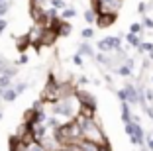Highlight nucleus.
I'll use <instances>...</instances> for the list:
<instances>
[{
  "label": "nucleus",
  "instance_id": "nucleus-1",
  "mask_svg": "<svg viewBox=\"0 0 153 151\" xmlns=\"http://www.w3.org/2000/svg\"><path fill=\"white\" fill-rule=\"evenodd\" d=\"M53 112L57 116H67V118H75L79 112V100L76 96H65L59 102L53 104Z\"/></svg>",
  "mask_w": 153,
  "mask_h": 151
},
{
  "label": "nucleus",
  "instance_id": "nucleus-2",
  "mask_svg": "<svg viewBox=\"0 0 153 151\" xmlns=\"http://www.w3.org/2000/svg\"><path fill=\"white\" fill-rule=\"evenodd\" d=\"M120 45H122L120 37H104V39L98 41V49L102 53H114L120 49Z\"/></svg>",
  "mask_w": 153,
  "mask_h": 151
},
{
  "label": "nucleus",
  "instance_id": "nucleus-3",
  "mask_svg": "<svg viewBox=\"0 0 153 151\" xmlns=\"http://www.w3.org/2000/svg\"><path fill=\"white\" fill-rule=\"evenodd\" d=\"M57 37H59V33H57L55 30H51V28H45L43 33H41V39H39V47H41V45H53Z\"/></svg>",
  "mask_w": 153,
  "mask_h": 151
},
{
  "label": "nucleus",
  "instance_id": "nucleus-4",
  "mask_svg": "<svg viewBox=\"0 0 153 151\" xmlns=\"http://www.w3.org/2000/svg\"><path fill=\"white\" fill-rule=\"evenodd\" d=\"M116 16H118V14H110V12L98 14V16H96V26H98V28H108V26H112V24L116 22Z\"/></svg>",
  "mask_w": 153,
  "mask_h": 151
},
{
  "label": "nucleus",
  "instance_id": "nucleus-5",
  "mask_svg": "<svg viewBox=\"0 0 153 151\" xmlns=\"http://www.w3.org/2000/svg\"><path fill=\"white\" fill-rule=\"evenodd\" d=\"M130 139H131V143H135V145H143V129H141V126L135 120H134V132H131Z\"/></svg>",
  "mask_w": 153,
  "mask_h": 151
},
{
  "label": "nucleus",
  "instance_id": "nucleus-6",
  "mask_svg": "<svg viewBox=\"0 0 153 151\" xmlns=\"http://www.w3.org/2000/svg\"><path fill=\"white\" fill-rule=\"evenodd\" d=\"M131 67H134V61H131V59H128L126 65H120L116 69V73H118V75H122V77H128V75H131Z\"/></svg>",
  "mask_w": 153,
  "mask_h": 151
},
{
  "label": "nucleus",
  "instance_id": "nucleus-7",
  "mask_svg": "<svg viewBox=\"0 0 153 151\" xmlns=\"http://www.w3.org/2000/svg\"><path fill=\"white\" fill-rule=\"evenodd\" d=\"M16 98H18V90L14 89V86H10V89H6L2 92V100H6V102H14Z\"/></svg>",
  "mask_w": 153,
  "mask_h": 151
},
{
  "label": "nucleus",
  "instance_id": "nucleus-8",
  "mask_svg": "<svg viewBox=\"0 0 153 151\" xmlns=\"http://www.w3.org/2000/svg\"><path fill=\"white\" fill-rule=\"evenodd\" d=\"M12 86V77L8 75V73H2L0 75V90H6Z\"/></svg>",
  "mask_w": 153,
  "mask_h": 151
},
{
  "label": "nucleus",
  "instance_id": "nucleus-9",
  "mask_svg": "<svg viewBox=\"0 0 153 151\" xmlns=\"http://www.w3.org/2000/svg\"><path fill=\"white\" fill-rule=\"evenodd\" d=\"M122 120H124V124L131 122V112H130V104L128 102H122Z\"/></svg>",
  "mask_w": 153,
  "mask_h": 151
},
{
  "label": "nucleus",
  "instance_id": "nucleus-10",
  "mask_svg": "<svg viewBox=\"0 0 153 151\" xmlns=\"http://www.w3.org/2000/svg\"><path fill=\"white\" fill-rule=\"evenodd\" d=\"M126 39H128V43H130L131 47H137V45L141 43L140 36H137V33H131V31H130V33H128V36H126Z\"/></svg>",
  "mask_w": 153,
  "mask_h": 151
},
{
  "label": "nucleus",
  "instance_id": "nucleus-11",
  "mask_svg": "<svg viewBox=\"0 0 153 151\" xmlns=\"http://www.w3.org/2000/svg\"><path fill=\"white\" fill-rule=\"evenodd\" d=\"M57 33H59V36H69V33H71V26L63 20L61 26H59V30H57Z\"/></svg>",
  "mask_w": 153,
  "mask_h": 151
},
{
  "label": "nucleus",
  "instance_id": "nucleus-12",
  "mask_svg": "<svg viewBox=\"0 0 153 151\" xmlns=\"http://www.w3.org/2000/svg\"><path fill=\"white\" fill-rule=\"evenodd\" d=\"M85 22H86V24H94V22H96V12H94L92 8L85 12Z\"/></svg>",
  "mask_w": 153,
  "mask_h": 151
},
{
  "label": "nucleus",
  "instance_id": "nucleus-13",
  "mask_svg": "<svg viewBox=\"0 0 153 151\" xmlns=\"http://www.w3.org/2000/svg\"><path fill=\"white\" fill-rule=\"evenodd\" d=\"M79 49H81V51H79V53H81V55H90V57L94 55V51H92V47H90L88 43H82V45H81V47H79Z\"/></svg>",
  "mask_w": 153,
  "mask_h": 151
},
{
  "label": "nucleus",
  "instance_id": "nucleus-14",
  "mask_svg": "<svg viewBox=\"0 0 153 151\" xmlns=\"http://www.w3.org/2000/svg\"><path fill=\"white\" fill-rule=\"evenodd\" d=\"M135 49H137L140 53H149V51H151V49H153V43H143V41H141V43L137 45V47H135Z\"/></svg>",
  "mask_w": 153,
  "mask_h": 151
},
{
  "label": "nucleus",
  "instance_id": "nucleus-15",
  "mask_svg": "<svg viewBox=\"0 0 153 151\" xmlns=\"http://www.w3.org/2000/svg\"><path fill=\"white\" fill-rule=\"evenodd\" d=\"M73 16H76L75 8H65L63 12H61V18H63V20H69V18H73Z\"/></svg>",
  "mask_w": 153,
  "mask_h": 151
},
{
  "label": "nucleus",
  "instance_id": "nucleus-16",
  "mask_svg": "<svg viewBox=\"0 0 153 151\" xmlns=\"http://www.w3.org/2000/svg\"><path fill=\"white\" fill-rule=\"evenodd\" d=\"M51 6H53L55 10H61V12H63L65 6H67V2H65V0H51Z\"/></svg>",
  "mask_w": 153,
  "mask_h": 151
},
{
  "label": "nucleus",
  "instance_id": "nucleus-17",
  "mask_svg": "<svg viewBox=\"0 0 153 151\" xmlns=\"http://www.w3.org/2000/svg\"><path fill=\"white\" fill-rule=\"evenodd\" d=\"M130 31H131V33H141V31H143V24L134 22V24L130 26Z\"/></svg>",
  "mask_w": 153,
  "mask_h": 151
},
{
  "label": "nucleus",
  "instance_id": "nucleus-18",
  "mask_svg": "<svg viewBox=\"0 0 153 151\" xmlns=\"http://www.w3.org/2000/svg\"><path fill=\"white\" fill-rule=\"evenodd\" d=\"M81 36L85 37V39H92V37H94V30H92V28H86V30L81 31Z\"/></svg>",
  "mask_w": 153,
  "mask_h": 151
},
{
  "label": "nucleus",
  "instance_id": "nucleus-19",
  "mask_svg": "<svg viewBox=\"0 0 153 151\" xmlns=\"http://www.w3.org/2000/svg\"><path fill=\"white\" fill-rule=\"evenodd\" d=\"M94 57H96V61H98V63L108 65V55H106V53H98V55H94Z\"/></svg>",
  "mask_w": 153,
  "mask_h": 151
},
{
  "label": "nucleus",
  "instance_id": "nucleus-20",
  "mask_svg": "<svg viewBox=\"0 0 153 151\" xmlns=\"http://www.w3.org/2000/svg\"><path fill=\"white\" fill-rule=\"evenodd\" d=\"M8 61H6V59H2V57H0V75H2V73H4L6 71V69H8Z\"/></svg>",
  "mask_w": 153,
  "mask_h": 151
},
{
  "label": "nucleus",
  "instance_id": "nucleus-21",
  "mask_svg": "<svg viewBox=\"0 0 153 151\" xmlns=\"http://www.w3.org/2000/svg\"><path fill=\"white\" fill-rule=\"evenodd\" d=\"M73 63H75V65H79V67H82V57H81V53L73 55Z\"/></svg>",
  "mask_w": 153,
  "mask_h": 151
},
{
  "label": "nucleus",
  "instance_id": "nucleus-22",
  "mask_svg": "<svg viewBox=\"0 0 153 151\" xmlns=\"http://www.w3.org/2000/svg\"><path fill=\"white\" fill-rule=\"evenodd\" d=\"M143 94H145V100H147V102H153V90H143Z\"/></svg>",
  "mask_w": 153,
  "mask_h": 151
},
{
  "label": "nucleus",
  "instance_id": "nucleus-23",
  "mask_svg": "<svg viewBox=\"0 0 153 151\" xmlns=\"http://www.w3.org/2000/svg\"><path fill=\"white\" fill-rule=\"evenodd\" d=\"M145 10H147V4H145V2H140V4H137V14H145Z\"/></svg>",
  "mask_w": 153,
  "mask_h": 151
},
{
  "label": "nucleus",
  "instance_id": "nucleus-24",
  "mask_svg": "<svg viewBox=\"0 0 153 151\" xmlns=\"http://www.w3.org/2000/svg\"><path fill=\"white\" fill-rule=\"evenodd\" d=\"M141 24H143L145 28H149V30H151V28H153V20H151V18H147V16H145V18H143V22H141Z\"/></svg>",
  "mask_w": 153,
  "mask_h": 151
},
{
  "label": "nucleus",
  "instance_id": "nucleus-25",
  "mask_svg": "<svg viewBox=\"0 0 153 151\" xmlns=\"http://www.w3.org/2000/svg\"><path fill=\"white\" fill-rule=\"evenodd\" d=\"M6 24H8V22H6L4 18H0V33H2V31L6 30Z\"/></svg>",
  "mask_w": 153,
  "mask_h": 151
},
{
  "label": "nucleus",
  "instance_id": "nucleus-26",
  "mask_svg": "<svg viewBox=\"0 0 153 151\" xmlns=\"http://www.w3.org/2000/svg\"><path fill=\"white\" fill-rule=\"evenodd\" d=\"M79 85H88V80H86L85 77H81V79H79Z\"/></svg>",
  "mask_w": 153,
  "mask_h": 151
},
{
  "label": "nucleus",
  "instance_id": "nucleus-27",
  "mask_svg": "<svg viewBox=\"0 0 153 151\" xmlns=\"http://www.w3.org/2000/svg\"><path fill=\"white\" fill-rule=\"evenodd\" d=\"M147 145H149V149L153 151V138H149V139H147Z\"/></svg>",
  "mask_w": 153,
  "mask_h": 151
},
{
  "label": "nucleus",
  "instance_id": "nucleus-28",
  "mask_svg": "<svg viewBox=\"0 0 153 151\" xmlns=\"http://www.w3.org/2000/svg\"><path fill=\"white\" fill-rule=\"evenodd\" d=\"M149 59H151V61H153V49H151V51H149Z\"/></svg>",
  "mask_w": 153,
  "mask_h": 151
},
{
  "label": "nucleus",
  "instance_id": "nucleus-29",
  "mask_svg": "<svg viewBox=\"0 0 153 151\" xmlns=\"http://www.w3.org/2000/svg\"><path fill=\"white\" fill-rule=\"evenodd\" d=\"M100 2H102V4H106V2H110V0H100Z\"/></svg>",
  "mask_w": 153,
  "mask_h": 151
},
{
  "label": "nucleus",
  "instance_id": "nucleus-30",
  "mask_svg": "<svg viewBox=\"0 0 153 151\" xmlns=\"http://www.w3.org/2000/svg\"><path fill=\"white\" fill-rule=\"evenodd\" d=\"M0 120H2V112H0Z\"/></svg>",
  "mask_w": 153,
  "mask_h": 151
},
{
  "label": "nucleus",
  "instance_id": "nucleus-31",
  "mask_svg": "<svg viewBox=\"0 0 153 151\" xmlns=\"http://www.w3.org/2000/svg\"><path fill=\"white\" fill-rule=\"evenodd\" d=\"M0 2H2V0H0Z\"/></svg>",
  "mask_w": 153,
  "mask_h": 151
},
{
  "label": "nucleus",
  "instance_id": "nucleus-32",
  "mask_svg": "<svg viewBox=\"0 0 153 151\" xmlns=\"http://www.w3.org/2000/svg\"><path fill=\"white\" fill-rule=\"evenodd\" d=\"M151 80H153V79H151Z\"/></svg>",
  "mask_w": 153,
  "mask_h": 151
}]
</instances>
